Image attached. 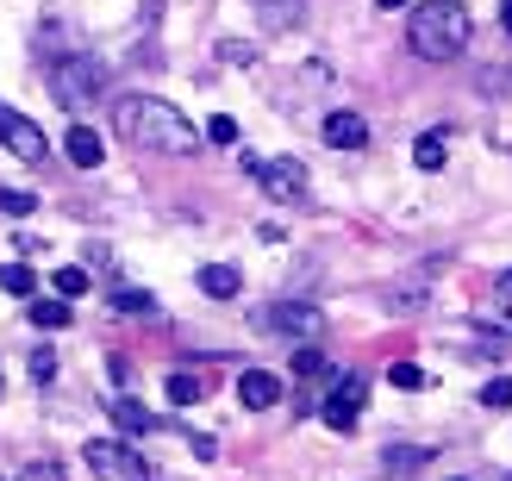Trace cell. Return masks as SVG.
<instances>
[{"mask_svg": "<svg viewBox=\"0 0 512 481\" xmlns=\"http://www.w3.org/2000/svg\"><path fill=\"white\" fill-rule=\"evenodd\" d=\"M113 132L132 150H157V157H194L200 150V132L188 125V113H175L157 94H119Z\"/></svg>", "mask_w": 512, "mask_h": 481, "instance_id": "cell-1", "label": "cell"}, {"mask_svg": "<svg viewBox=\"0 0 512 481\" xmlns=\"http://www.w3.org/2000/svg\"><path fill=\"white\" fill-rule=\"evenodd\" d=\"M406 44H413V57L425 63H450L469 50V7L463 0H419L413 13H406Z\"/></svg>", "mask_w": 512, "mask_h": 481, "instance_id": "cell-2", "label": "cell"}, {"mask_svg": "<svg viewBox=\"0 0 512 481\" xmlns=\"http://www.w3.org/2000/svg\"><path fill=\"white\" fill-rule=\"evenodd\" d=\"M100 88H107V63H100V57H57V63H50V94H57L69 113L94 107Z\"/></svg>", "mask_w": 512, "mask_h": 481, "instance_id": "cell-3", "label": "cell"}, {"mask_svg": "<svg viewBox=\"0 0 512 481\" xmlns=\"http://www.w3.org/2000/svg\"><path fill=\"white\" fill-rule=\"evenodd\" d=\"M82 463H88L100 481H150V469H144V457L132 450V438H88Z\"/></svg>", "mask_w": 512, "mask_h": 481, "instance_id": "cell-4", "label": "cell"}, {"mask_svg": "<svg viewBox=\"0 0 512 481\" xmlns=\"http://www.w3.org/2000/svg\"><path fill=\"white\" fill-rule=\"evenodd\" d=\"M0 144H7L19 163H32V169H44V157H50V138H44V125H38L32 113L7 107V100H0Z\"/></svg>", "mask_w": 512, "mask_h": 481, "instance_id": "cell-5", "label": "cell"}, {"mask_svg": "<svg viewBox=\"0 0 512 481\" xmlns=\"http://www.w3.org/2000/svg\"><path fill=\"white\" fill-rule=\"evenodd\" d=\"M256 325H263V332H281V338H319L325 332V313L313 307V300H275Z\"/></svg>", "mask_w": 512, "mask_h": 481, "instance_id": "cell-6", "label": "cell"}, {"mask_svg": "<svg viewBox=\"0 0 512 481\" xmlns=\"http://www.w3.org/2000/svg\"><path fill=\"white\" fill-rule=\"evenodd\" d=\"M325 425H331V432H356V425H363V375H344V382L338 388H331L325 394V413H319Z\"/></svg>", "mask_w": 512, "mask_h": 481, "instance_id": "cell-7", "label": "cell"}, {"mask_svg": "<svg viewBox=\"0 0 512 481\" xmlns=\"http://www.w3.org/2000/svg\"><path fill=\"white\" fill-rule=\"evenodd\" d=\"M256 182L269 188V200H300L306 194V169H300V157H263L256 163Z\"/></svg>", "mask_w": 512, "mask_h": 481, "instance_id": "cell-8", "label": "cell"}, {"mask_svg": "<svg viewBox=\"0 0 512 481\" xmlns=\"http://www.w3.org/2000/svg\"><path fill=\"white\" fill-rule=\"evenodd\" d=\"M238 400H244L250 413H269V407H281V382H275L269 369H244L238 375Z\"/></svg>", "mask_w": 512, "mask_h": 481, "instance_id": "cell-9", "label": "cell"}, {"mask_svg": "<svg viewBox=\"0 0 512 481\" xmlns=\"http://www.w3.org/2000/svg\"><path fill=\"white\" fill-rule=\"evenodd\" d=\"M63 157H69L75 169H100V163H107V144H100V132H94V125H69V138H63Z\"/></svg>", "mask_w": 512, "mask_h": 481, "instance_id": "cell-10", "label": "cell"}, {"mask_svg": "<svg viewBox=\"0 0 512 481\" xmlns=\"http://www.w3.org/2000/svg\"><path fill=\"white\" fill-rule=\"evenodd\" d=\"M325 144L331 150H363L369 144V125H363V113H325Z\"/></svg>", "mask_w": 512, "mask_h": 481, "instance_id": "cell-11", "label": "cell"}, {"mask_svg": "<svg viewBox=\"0 0 512 481\" xmlns=\"http://www.w3.org/2000/svg\"><path fill=\"white\" fill-rule=\"evenodd\" d=\"M113 425H119V438H150V432H157V413H150L144 400L119 394V400H113Z\"/></svg>", "mask_w": 512, "mask_h": 481, "instance_id": "cell-12", "label": "cell"}, {"mask_svg": "<svg viewBox=\"0 0 512 481\" xmlns=\"http://www.w3.org/2000/svg\"><path fill=\"white\" fill-rule=\"evenodd\" d=\"M425 463H431V450H425V444H388V450H381V475H400V481H406V475H419Z\"/></svg>", "mask_w": 512, "mask_h": 481, "instance_id": "cell-13", "label": "cell"}, {"mask_svg": "<svg viewBox=\"0 0 512 481\" xmlns=\"http://www.w3.org/2000/svg\"><path fill=\"white\" fill-rule=\"evenodd\" d=\"M238 288H244V269H238V263H207V269H200V294L232 300Z\"/></svg>", "mask_w": 512, "mask_h": 481, "instance_id": "cell-14", "label": "cell"}, {"mask_svg": "<svg viewBox=\"0 0 512 481\" xmlns=\"http://www.w3.org/2000/svg\"><path fill=\"white\" fill-rule=\"evenodd\" d=\"M113 313L119 319H163L157 294H144V288H113Z\"/></svg>", "mask_w": 512, "mask_h": 481, "instance_id": "cell-15", "label": "cell"}, {"mask_svg": "<svg viewBox=\"0 0 512 481\" xmlns=\"http://www.w3.org/2000/svg\"><path fill=\"white\" fill-rule=\"evenodd\" d=\"M25 319H32L38 332H63V325H69L75 313H69V300L57 294V300H32V307H25Z\"/></svg>", "mask_w": 512, "mask_h": 481, "instance_id": "cell-16", "label": "cell"}, {"mask_svg": "<svg viewBox=\"0 0 512 481\" xmlns=\"http://www.w3.org/2000/svg\"><path fill=\"white\" fill-rule=\"evenodd\" d=\"M444 157H450V132H425V138L413 144V163H419V169H444Z\"/></svg>", "mask_w": 512, "mask_h": 481, "instance_id": "cell-17", "label": "cell"}, {"mask_svg": "<svg viewBox=\"0 0 512 481\" xmlns=\"http://www.w3.org/2000/svg\"><path fill=\"white\" fill-rule=\"evenodd\" d=\"M0 288H7L13 300H32L38 294V275L25 269V263H0Z\"/></svg>", "mask_w": 512, "mask_h": 481, "instance_id": "cell-18", "label": "cell"}, {"mask_svg": "<svg viewBox=\"0 0 512 481\" xmlns=\"http://www.w3.org/2000/svg\"><path fill=\"white\" fill-rule=\"evenodd\" d=\"M169 400L175 407H194V400H207V375H169Z\"/></svg>", "mask_w": 512, "mask_h": 481, "instance_id": "cell-19", "label": "cell"}, {"mask_svg": "<svg viewBox=\"0 0 512 481\" xmlns=\"http://www.w3.org/2000/svg\"><path fill=\"white\" fill-rule=\"evenodd\" d=\"M0 213H7V219H32V213H38V194H25V188H0Z\"/></svg>", "mask_w": 512, "mask_h": 481, "instance_id": "cell-20", "label": "cell"}, {"mask_svg": "<svg viewBox=\"0 0 512 481\" xmlns=\"http://www.w3.org/2000/svg\"><path fill=\"white\" fill-rule=\"evenodd\" d=\"M325 369H331V363H325V350H319V344H300V350H294V375H306V382H319Z\"/></svg>", "mask_w": 512, "mask_h": 481, "instance_id": "cell-21", "label": "cell"}, {"mask_svg": "<svg viewBox=\"0 0 512 481\" xmlns=\"http://www.w3.org/2000/svg\"><path fill=\"white\" fill-rule=\"evenodd\" d=\"M388 382H394L400 394H419V388H425V369H419V363H394V369H388Z\"/></svg>", "mask_w": 512, "mask_h": 481, "instance_id": "cell-22", "label": "cell"}, {"mask_svg": "<svg viewBox=\"0 0 512 481\" xmlns=\"http://www.w3.org/2000/svg\"><path fill=\"white\" fill-rule=\"evenodd\" d=\"M88 288H94V275H88V269H57V294H63V300L88 294Z\"/></svg>", "mask_w": 512, "mask_h": 481, "instance_id": "cell-23", "label": "cell"}, {"mask_svg": "<svg viewBox=\"0 0 512 481\" xmlns=\"http://www.w3.org/2000/svg\"><path fill=\"white\" fill-rule=\"evenodd\" d=\"M481 407H500V413L512 407V375H494V382L481 388Z\"/></svg>", "mask_w": 512, "mask_h": 481, "instance_id": "cell-24", "label": "cell"}, {"mask_svg": "<svg viewBox=\"0 0 512 481\" xmlns=\"http://www.w3.org/2000/svg\"><path fill=\"white\" fill-rule=\"evenodd\" d=\"M19 481H69V475H63V463L38 457V463H25V469H19Z\"/></svg>", "mask_w": 512, "mask_h": 481, "instance_id": "cell-25", "label": "cell"}, {"mask_svg": "<svg viewBox=\"0 0 512 481\" xmlns=\"http://www.w3.org/2000/svg\"><path fill=\"white\" fill-rule=\"evenodd\" d=\"M32 382H57V350H32Z\"/></svg>", "mask_w": 512, "mask_h": 481, "instance_id": "cell-26", "label": "cell"}, {"mask_svg": "<svg viewBox=\"0 0 512 481\" xmlns=\"http://www.w3.org/2000/svg\"><path fill=\"white\" fill-rule=\"evenodd\" d=\"M207 144H238V119H225V113H219V119L207 125Z\"/></svg>", "mask_w": 512, "mask_h": 481, "instance_id": "cell-27", "label": "cell"}, {"mask_svg": "<svg viewBox=\"0 0 512 481\" xmlns=\"http://www.w3.org/2000/svg\"><path fill=\"white\" fill-rule=\"evenodd\" d=\"M225 63H256V44H219Z\"/></svg>", "mask_w": 512, "mask_h": 481, "instance_id": "cell-28", "label": "cell"}, {"mask_svg": "<svg viewBox=\"0 0 512 481\" xmlns=\"http://www.w3.org/2000/svg\"><path fill=\"white\" fill-rule=\"evenodd\" d=\"M188 444H194V457H200V463H213V457H219V444H213V438H194V432H188Z\"/></svg>", "mask_w": 512, "mask_h": 481, "instance_id": "cell-29", "label": "cell"}, {"mask_svg": "<svg viewBox=\"0 0 512 481\" xmlns=\"http://www.w3.org/2000/svg\"><path fill=\"white\" fill-rule=\"evenodd\" d=\"M494 294H500V300H512V269H506V275H500V282H494Z\"/></svg>", "mask_w": 512, "mask_h": 481, "instance_id": "cell-30", "label": "cell"}, {"mask_svg": "<svg viewBox=\"0 0 512 481\" xmlns=\"http://www.w3.org/2000/svg\"><path fill=\"white\" fill-rule=\"evenodd\" d=\"M375 7H381V13H400V7H413V0H375Z\"/></svg>", "mask_w": 512, "mask_h": 481, "instance_id": "cell-31", "label": "cell"}, {"mask_svg": "<svg viewBox=\"0 0 512 481\" xmlns=\"http://www.w3.org/2000/svg\"><path fill=\"white\" fill-rule=\"evenodd\" d=\"M500 25H506V32H512V0H500Z\"/></svg>", "mask_w": 512, "mask_h": 481, "instance_id": "cell-32", "label": "cell"}]
</instances>
